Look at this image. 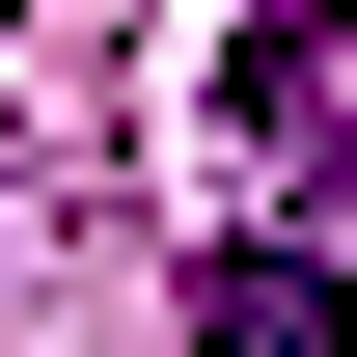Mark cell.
<instances>
[{
	"mask_svg": "<svg viewBox=\"0 0 357 357\" xmlns=\"http://www.w3.org/2000/svg\"><path fill=\"white\" fill-rule=\"evenodd\" d=\"M192 357H357V275L330 248H220L192 275Z\"/></svg>",
	"mask_w": 357,
	"mask_h": 357,
	"instance_id": "1",
	"label": "cell"
}]
</instances>
